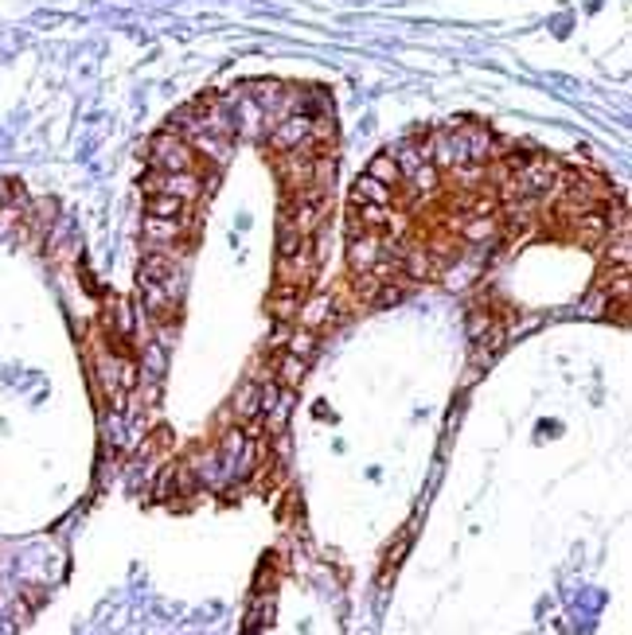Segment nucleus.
<instances>
[{
	"instance_id": "f257e3e1",
	"label": "nucleus",
	"mask_w": 632,
	"mask_h": 635,
	"mask_svg": "<svg viewBox=\"0 0 632 635\" xmlns=\"http://www.w3.org/2000/svg\"><path fill=\"white\" fill-rule=\"evenodd\" d=\"M148 156H153V168L156 171H196V148H191L180 133H160L153 148H148Z\"/></svg>"
},
{
	"instance_id": "20e7f679",
	"label": "nucleus",
	"mask_w": 632,
	"mask_h": 635,
	"mask_svg": "<svg viewBox=\"0 0 632 635\" xmlns=\"http://www.w3.org/2000/svg\"><path fill=\"white\" fill-rule=\"evenodd\" d=\"M184 199L168 196V191H153L148 196V219H184Z\"/></svg>"
},
{
	"instance_id": "39448f33",
	"label": "nucleus",
	"mask_w": 632,
	"mask_h": 635,
	"mask_svg": "<svg viewBox=\"0 0 632 635\" xmlns=\"http://www.w3.org/2000/svg\"><path fill=\"white\" fill-rule=\"evenodd\" d=\"M367 176L371 180H379V184H387V188H399L402 184V171H399V160H394L391 153H379L367 164Z\"/></svg>"
},
{
	"instance_id": "423d86ee",
	"label": "nucleus",
	"mask_w": 632,
	"mask_h": 635,
	"mask_svg": "<svg viewBox=\"0 0 632 635\" xmlns=\"http://www.w3.org/2000/svg\"><path fill=\"white\" fill-rule=\"evenodd\" d=\"M406 546H410V531H406V534L399 538V546H391V554H387V565H383V585H387V581H391V569H399L402 554H406Z\"/></svg>"
},
{
	"instance_id": "7ed1b4c3",
	"label": "nucleus",
	"mask_w": 632,
	"mask_h": 635,
	"mask_svg": "<svg viewBox=\"0 0 632 635\" xmlns=\"http://www.w3.org/2000/svg\"><path fill=\"white\" fill-rule=\"evenodd\" d=\"M351 199L356 203H375V207H391L394 188L379 184V180H371V176H363V180H356V188H351Z\"/></svg>"
},
{
	"instance_id": "f03ea898",
	"label": "nucleus",
	"mask_w": 632,
	"mask_h": 635,
	"mask_svg": "<svg viewBox=\"0 0 632 635\" xmlns=\"http://www.w3.org/2000/svg\"><path fill=\"white\" fill-rule=\"evenodd\" d=\"M313 121L316 117H308V113H285L282 125L270 133V148L274 153H297V148H308V141H313Z\"/></svg>"
}]
</instances>
